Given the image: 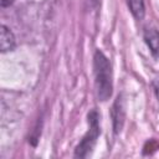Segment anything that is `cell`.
<instances>
[{
    "label": "cell",
    "mask_w": 159,
    "mask_h": 159,
    "mask_svg": "<svg viewBox=\"0 0 159 159\" xmlns=\"http://www.w3.org/2000/svg\"><path fill=\"white\" fill-rule=\"evenodd\" d=\"M94 78L98 98L107 101L112 94V71L108 58L101 51L94 55Z\"/></svg>",
    "instance_id": "6da1fadb"
},
{
    "label": "cell",
    "mask_w": 159,
    "mask_h": 159,
    "mask_svg": "<svg viewBox=\"0 0 159 159\" xmlns=\"http://www.w3.org/2000/svg\"><path fill=\"white\" fill-rule=\"evenodd\" d=\"M12 2V0H1V6H7V5H10Z\"/></svg>",
    "instance_id": "8992f818"
},
{
    "label": "cell",
    "mask_w": 159,
    "mask_h": 159,
    "mask_svg": "<svg viewBox=\"0 0 159 159\" xmlns=\"http://www.w3.org/2000/svg\"><path fill=\"white\" fill-rule=\"evenodd\" d=\"M128 6L133 14V16L137 20H142L145 14V7H144V0H127Z\"/></svg>",
    "instance_id": "5b68a950"
},
{
    "label": "cell",
    "mask_w": 159,
    "mask_h": 159,
    "mask_svg": "<svg viewBox=\"0 0 159 159\" xmlns=\"http://www.w3.org/2000/svg\"><path fill=\"white\" fill-rule=\"evenodd\" d=\"M144 40L153 55H159V31L155 29H145Z\"/></svg>",
    "instance_id": "3957f363"
},
{
    "label": "cell",
    "mask_w": 159,
    "mask_h": 159,
    "mask_svg": "<svg viewBox=\"0 0 159 159\" xmlns=\"http://www.w3.org/2000/svg\"><path fill=\"white\" fill-rule=\"evenodd\" d=\"M98 134H99V127H98V120H97V113L92 112L89 114V132L83 138V140L80 143V145L77 147L76 155L77 157H86L91 152L93 144L96 143Z\"/></svg>",
    "instance_id": "7a4b0ae2"
},
{
    "label": "cell",
    "mask_w": 159,
    "mask_h": 159,
    "mask_svg": "<svg viewBox=\"0 0 159 159\" xmlns=\"http://www.w3.org/2000/svg\"><path fill=\"white\" fill-rule=\"evenodd\" d=\"M0 46H1V51L6 52V51H11L15 47V37L14 34L6 27V26H1V40H0Z\"/></svg>",
    "instance_id": "277c9868"
},
{
    "label": "cell",
    "mask_w": 159,
    "mask_h": 159,
    "mask_svg": "<svg viewBox=\"0 0 159 159\" xmlns=\"http://www.w3.org/2000/svg\"><path fill=\"white\" fill-rule=\"evenodd\" d=\"M155 91H157V94H158V98H159V81L157 82V86H155Z\"/></svg>",
    "instance_id": "52a82bcc"
}]
</instances>
